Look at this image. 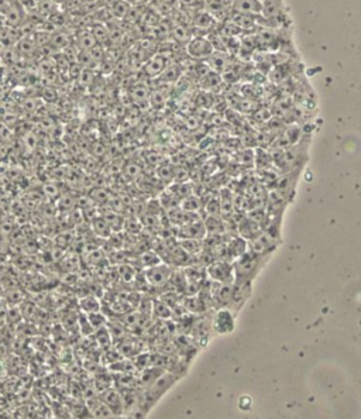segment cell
I'll list each match as a JSON object with an SVG mask.
<instances>
[{
    "mask_svg": "<svg viewBox=\"0 0 361 419\" xmlns=\"http://www.w3.org/2000/svg\"><path fill=\"white\" fill-rule=\"evenodd\" d=\"M269 255H260L256 254L254 251L247 250L244 254L237 257L233 261L234 267V275H236L237 282H246L251 281L256 278L257 274L260 273V270L263 267V264L267 261Z\"/></svg>",
    "mask_w": 361,
    "mask_h": 419,
    "instance_id": "1",
    "label": "cell"
},
{
    "mask_svg": "<svg viewBox=\"0 0 361 419\" xmlns=\"http://www.w3.org/2000/svg\"><path fill=\"white\" fill-rule=\"evenodd\" d=\"M206 273L210 281L220 282V284H233L236 281L233 261L215 260L206 265Z\"/></svg>",
    "mask_w": 361,
    "mask_h": 419,
    "instance_id": "2",
    "label": "cell"
},
{
    "mask_svg": "<svg viewBox=\"0 0 361 419\" xmlns=\"http://www.w3.org/2000/svg\"><path fill=\"white\" fill-rule=\"evenodd\" d=\"M185 50L189 58L196 61H206L215 53V48L208 39V35H193L189 43L185 46Z\"/></svg>",
    "mask_w": 361,
    "mask_h": 419,
    "instance_id": "3",
    "label": "cell"
},
{
    "mask_svg": "<svg viewBox=\"0 0 361 419\" xmlns=\"http://www.w3.org/2000/svg\"><path fill=\"white\" fill-rule=\"evenodd\" d=\"M236 326V314L229 308L216 309L215 315L212 316V329L213 333L227 334L231 333Z\"/></svg>",
    "mask_w": 361,
    "mask_h": 419,
    "instance_id": "4",
    "label": "cell"
},
{
    "mask_svg": "<svg viewBox=\"0 0 361 419\" xmlns=\"http://www.w3.org/2000/svg\"><path fill=\"white\" fill-rule=\"evenodd\" d=\"M172 273L171 269L168 265H163L161 262L154 265V267H150L147 269L145 271V278H147V282L152 285V287H164L167 285L170 280L172 278Z\"/></svg>",
    "mask_w": 361,
    "mask_h": 419,
    "instance_id": "5",
    "label": "cell"
},
{
    "mask_svg": "<svg viewBox=\"0 0 361 419\" xmlns=\"http://www.w3.org/2000/svg\"><path fill=\"white\" fill-rule=\"evenodd\" d=\"M170 64L171 62H170V59L165 54H155V55H152V57L147 59V62L143 65V72L148 78H158Z\"/></svg>",
    "mask_w": 361,
    "mask_h": 419,
    "instance_id": "6",
    "label": "cell"
},
{
    "mask_svg": "<svg viewBox=\"0 0 361 419\" xmlns=\"http://www.w3.org/2000/svg\"><path fill=\"white\" fill-rule=\"evenodd\" d=\"M251 295V281L246 282H237L234 281L233 284V296H231V303H230V308L234 314H237V311H240L246 301L250 298Z\"/></svg>",
    "mask_w": 361,
    "mask_h": 419,
    "instance_id": "7",
    "label": "cell"
},
{
    "mask_svg": "<svg viewBox=\"0 0 361 419\" xmlns=\"http://www.w3.org/2000/svg\"><path fill=\"white\" fill-rule=\"evenodd\" d=\"M99 398L105 402L106 405L112 409L113 412L117 415H123L125 409H123V400H122V393L120 390L114 388V387H107L105 390L100 391Z\"/></svg>",
    "mask_w": 361,
    "mask_h": 419,
    "instance_id": "8",
    "label": "cell"
},
{
    "mask_svg": "<svg viewBox=\"0 0 361 419\" xmlns=\"http://www.w3.org/2000/svg\"><path fill=\"white\" fill-rule=\"evenodd\" d=\"M190 24L195 27V28H197L199 31L209 34L210 31L216 30L219 21L206 9H199L196 13H195V16L192 17V23Z\"/></svg>",
    "mask_w": 361,
    "mask_h": 419,
    "instance_id": "9",
    "label": "cell"
},
{
    "mask_svg": "<svg viewBox=\"0 0 361 419\" xmlns=\"http://www.w3.org/2000/svg\"><path fill=\"white\" fill-rule=\"evenodd\" d=\"M258 16H251V14L238 13V12H230L229 20L233 21L237 27H240L244 33H257L260 30V26L257 23Z\"/></svg>",
    "mask_w": 361,
    "mask_h": 419,
    "instance_id": "10",
    "label": "cell"
},
{
    "mask_svg": "<svg viewBox=\"0 0 361 419\" xmlns=\"http://www.w3.org/2000/svg\"><path fill=\"white\" fill-rule=\"evenodd\" d=\"M210 332H213L212 329V318H200L197 319L196 323L192 326V339L196 341V345L205 346L210 337Z\"/></svg>",
    "mask_w": 361,
    "mask_h": 419,
    "instance_id": "11",
    "label": "cell"
},
{
    "mask_svg": "<svg viewBox=\"0 0 361 419\" xmlns=\"http://www.w3.org/2000/svg\"><path fill=\"white\" fill-rule=\"evenodd\" d=\"M205 62L209 65L212 71H215V72L222 75L234 62V57H231L227 53H217V51H215Z\"/></svg>",
    "mask_w": 361,
    "mask_h": 419,
    "instance_id": "12",
    "label": "cell"
},
{
    "mask_svg": "<svg viewBox=\"0 0 361 419\" xmlns=\"http://www.w3.org/2000/svg\"><path fill=\"white\" fill-rule=\"evenodd\" d=\"M231 10L238 13L261 16L263 2L261 0H231Z\"/></svg>",
    "mask_w": 361,
    "mask_h": 419,
    "instance_id": "13",
    "label": "cell"
},
{
    "mask_svg": "<svg viewBox=\"0 0 361 419\" xmlns=\"http://www.w3.org/2000/svg\"><path fill=\"white\" fill-rule=\"evenodd\" d=\"M257 51H258V44H257L256 33L243 34V35L240 37V51H238V55H237V57L244 59H250Z\"/></svg>",
    "mask_w": 361,
    "mask_h": 419,
    "instance_id": "14",
    "label": "cell"
},
{
    "mask_svg": "<svg viewBox=\"0 0 361 419\" xmlns=\"http://www.w3.org/2000/svg\"><path fill=\"white\" fill-rule=\"evenodd\" d=\"M86 405H88V411H89L91 416H96V418H113V416H116V413L113 412L112 409L99 398V395H96V398L88 400Z\"/></svg>",
    "mask_w": 361,
    "mask_h": 419,
    "instance_id": "15",
    "label": "cell"
},
{
    "mask_svg": "<svg viewBox=\"0 0 361 419\" xmlns=\"http://www.w3.org/2000/svg\"><path fill=\"white\" fill-rule=\"evenodd\" d=\"M227 250H229L230 258L231 261H234L237 257H240L242 254H244L247 250H249V243L247 240L242 236H231L227 242Z\"/></svg>",
    "mask_w": 361,
    "mask_h": 419,
    "instance_id": "16",
    "label": "cell"
},
{
    "mask_svg": "<svg viewBox=\"0 0 361 419\" xmlns=\"http://www.w3.org/2000/svg\"><path fill=\"white\" fill-rule=\"evenodd\" d=\"M184 75V68L179 64H170L164 69V72L158 77V81L161 84H175Z\"/></svg>",
    "mask_w": 361,
    "mask_h": 419,
    "instance_id": "17",
    "label": "cell"
},
{
    "mask_svg": "<svg viewBox=\"0 0 361 419\" xmlns=\"http://www.w3.org/2000/svg\"><path fill=\"white\" fill-rule=\"evenodd\" d=\"M170 34H171L172 40H174L175 43H178V44H184V46H186L190 41V39L193 37L192 28H190L189 26H186V24H179V23L172 26L171 33Z\"/></svg>",
    "mask_w": 361,
    "mask_h": 419,
    "instance_id": "18",
    "label": "cell"
},
{
    "mask_svg": "<svg viewBox=\"0 0 361 419\" xmlns=\"http://www.w3.org/2000/svg\"><path fill=\"white\" fill-rule=\"evenodd\" d=\"M179 246L190 255L200 254L204 251V239H181Z\"/></svg>",
    "mask_w": 361,
    "mask_h": 419,
    "instance_id": "19",
    "label": "cell"
},
{
    "mask_svg": "<svg viewBox=\"0 0 361 419\" xmlns=\"http://www.w3.org/2000/svg\"><path fill=\"white\" fill-rule=\"evenodd\" d=\"M132 9V5L127 0H114L110 3V13L114 19H126Z\"/></svg>",
    "mask_w": 361,
    "mask_h": 419,
    "instance_id": "20",
    "label": "cell"
},
{
    "mask_svg": "<svg viewBox=\"0 0 361 419\" xmlns=\"http://www.w3.org/2000/svg\"><path fill=\"white\" fill-rule=\"evenodd\" d=\"M91 33L93 34L95 40L98 41V44H100V46H103L106 41H110V30L103 23L93 24L91 27Z\"/></svg>",
    "mask_w": 361,
    "mask_h": 419,
    "instance_id": "21",
    "label": "cell"
},
{
    "mask_svg": "<svg viewBox=\"0 0 361 419\" xmlns=\"http://www.w3.org/2000/svg\"><path fill=\"white\" fill-rule=\"evenodd\" d=\"M78 47L81 48V51H91L92 48L98 46V41L95 40L93 34L89 31H82L78 35Z\"/></svg>",
    "mask_w": 361,
    "mask_h": 419,
    "instance_id": "22",
    "label": "cell"
},
{
    "mask_svg": "<svg viewBox=\"0 0 361 419\" xmlns=\"http://www.w3.org/2000/svg\"><path fill=\"white\" fill-rule=\"evenodd\" d=\"M81 308L85 311L86 314H93V312H98L100 307H99V301L93 296H85L84 299H81Z\"/></svg>",
    "mask_w": 361,
    "mask_h": 419,
    "instance_id": "23",
    "label": "cell"
},
{
    "mask_svg": "<svg viewBox=\"0 0 361 419\" xmlns=\"http://www.w3.org/2000/svg\"><path fill=\"white\" fill-rule=\"evenodd\" d=\"M154 312H155V316L161 318V319H170L172 316V308L170 305H167L164 301L155 302V305H154Z\"/></svg>",
    "mask_w": 361,
    "mask_h": 419,
    "instance_id": "24",
    "label": "cell"
},
{
    "mask_svg": "<svg viewBox=\"0 0 361 419\" xmlns=\"http://www.w3.org/2000/svg\"><path fill=\"white\" fill-rule=\"evenodd\" d=\"M6 19L12 24H19L20 21H21V13H20V10L17 9L16 5H12V6L7 9Z\"/></svg>",
    "mask_w": 361,
    "mask_h": 419,
    "instance_id": "25",
    "label": "cell"
},
{
    "mask_svg": "<svg viewBox=\"0 0 361 419\" xmlns=\"http://www.w3.org/2000/svg\"><path fill=\"white\" fill-rule=\"evenodd\" d=\"M179 5L184 7V9H197V7H202L204 9V3L200 0H179Z\"/></svg>",
    "mask_w": 361,
    "mask_h": 419,
    "instance_id": "26",
    "label": "cell"
},
{
    "mask_svg": "<svg viewBox=\"0 0 361 419\" xmlns=\"http://www.w3.org/2000/svg\"><path fill=\"white\" fill-rule=\"evenodd\" d=\"M133 96L144 100V99L148 98V91H147V88H144V86H136L133 89Z\"/></svg>",
    "mask_w": 361,
    "mask_h": 419,
    "instance_id": "27",
    "label": "cell"
},
{
    "mask_svg": "<svg viewBox=\"0 0 361 419\" xmlns=\"http://www.w3.org/2000/svg\"><path fill=\"white\" fill-rule=\"evenodd\" d=\"M132 6L134 7H140V6H144L145 3H148V0H127Z\"/></svg>",
    "mask_w": 361,
    "mask_h": 419,
    "instance_id": "28",
    "label": "cell"
},
{
    "mask_svg": "<svg viewBox=\"0 0 361 419\" xmlns=\"http://www.w3.org/2000/svg\"><path fill=\"white\" fill-rule=\"evenodd\" d=\"M230 2H231V0H230Z\"/></svg>",
    "mask_w": 361,
    "mask_h": 419,
    "instance_id": "29",
    "label": "cell"
},
{
    "mask_svg": "<svg viewBox=\"0 0 361 419\" xmlns=\"http://www.w3.org/2000/svg\"><path fill=\"white\" fill-rule=\"evenodd\" d=\"M261 2H263V0H261Z\"/></svg>",
    "mask_w": 361,
    "mask_h": 419,
    "instance_id": "30",
    "label": "cell"
}]
</instances>
